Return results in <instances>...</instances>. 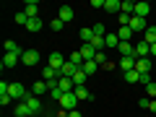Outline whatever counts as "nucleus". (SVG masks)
<instances>
[{"label":"nucleus","mask_w":156,"mask_h":117,"mask_svg":"<svg viewBox=\"0 0 156 117\" xmlns=\"http://www.w3.org/2000/svg\"><path fill=\"white\" fill-rule=\"evenodd\" d=\"M91 8H104V0H91Z\"/></svg>","instance_id":"39"},{"label":"nucleus","mask_w":156,"mask_h":117,"mask_svg":"<svg viewBox=\"0 0 156 117\" xmlns=\"http://www.w3.org/2000/svg\"><path fill=\"white\" fill-rule=\"evenodd\" d=\"M130 29H133V31H146V29H148V23H146V18L133 16V18H130Z\"/></svg>","instance_id":"13"},{"label":"nucleus","mask_w":156,"mask_h":117,"mask_svg":"<svg viewBox=\"0 0 156 117\" xmlns=\"http://www.w3.org/2000/svg\"><path fill=\"white\" fill-rule=\"evenodd\" d=\"M11 101H13V96H11V94H0V104H3V107H8Z\"/></svg>","instance_id":"36"},{"label":"nucleus","mask_w":156,"mask_h":117,"mask_svg":"<svg viewBox=\"0 0 156 117\" xmlns=\"http://www.w3.org/2000/svg\"><path fill=\"white\" fill-rule=\"evenodd\" d=\"M151 57H156V44H151Z\"/></svg>","instance_id":"43"},{"label":"nucleus","mask_w":156,"mask_h":117,"mask_svg":"<svg viewBox=\"0 0 156 117\" xmlns=\"http://www.w3.org/2000/svg\"><path fill=\"white\" fill-rule=\"evenodd\" d=\"M62 26H65V23H62L60 18H52V21H50V29H52V31H60Z\"/></svg>","instance_id":"34"},{"label":"nucleus","mask_w":156,"mask_h":117,"mask_svg":"<svg viewBox=\"0 0 156 117\" xmlns=\"http://www.w3.org/2000/svg\"><path fill=\"white\" fill-rule=\"evenodd\" d=\"M18 62H21V57H18V55H11V52L3 55V68H16Z\"/></svg>","instance_id":"15"},{"label":"nucleus","mask_w":156,"mask_h":117,"mask_svg":"<svg viewBox=\"0 0 156 117\" xmlns=\"http://www.w3.org/2000/svg\"><path fill=\"white\" fill-rule=\"evenodd\" d=\"M42 26H44V21H42V18H29V23H26V31H39Z\"/></svg>","instance_id":"26"},{"label":"nucleus","mask_w":156,"mask_h":117,"mask_svg":"<svg viewBox=\"0 0 156 117\" xmlns=\"http://www.w3.org/2000/svg\"><path fill=\"white\" fill-rule=\"evenodd\" d=\"M3 50H5V52H11V55H18V57H21L23 52H26V50H21V47H18V42H13V39H8L5 44H3Z\"/></svg>","instance_id":"11"},{"label":"nucleus","mask_w":156,"mask_h":117,"mask_svg":"<svg viewBox=\"0 0 156 117\" xmlns=\"http://www.w3.org/2000/svg\"><path fill=\"white\" fill-rule=\"evenodd\" d=\"M91 29H94V34H96V37H107V26H104V23H94Z\"/></svg>","instance_id":"33"},{"label":"nucleus","mask_w":156,"mask_h":117,"mask_svg":"<svg viewBox=\"0 0 156 117\" xmlns=\"http://www.w3.org/2000/svg\"><path fill=\"white\" fill-rule=\"evenodd\" d=\"M73 16H76V13H73V8H70V5H62L60 11H57V18H60L62 23H70V21H73Z\"/></svg>","instance_id":"8"},{"label":"nucleus","mask_w":156,"mask_h":117,"mask_svg":"<svg viewBox=\"0 0 156 117\" xmlns=\"http://www.w3.org/2000/svg\"><path fill=\"white\" fill-rule=\"evenodd\" d=\"M26 16L29 18H39V3L37 0H29L26 3Z\"/></svg>","instance_id":"19"},{"label":"nucleus","mask_w":156,"mask_h":117,"mask_svg":"<svg viewBox=\"0 0 156 117\" xmlns=\"http://www.w3.org/2000/svg\"><path fill=\"white\" fill-rule=\"evenodd\" d=\"M148 13H151V5H148V3H135V13H133V16L148 18Z\"/></svg>","instance_id":"14"},{"label":"nucleus","mask_w":156,"mask_h":117,"mask_svg":"<svg viewBox=\"0 0 156 117\" xmlns=\"http://www.w3.org/2000/svg\"><path fill=\"white\" fill-rule=\"evenodd\" d=\"M21 62H23L26 68H34V65H39V52H37V50H26V52L21 55Z\"/></svg>","instance_id":"3"},{"label":"nucleus","mask_w":156,"mask_h":117,"mask_svg":"<svg viewBox=\"0 0 156 117\" xmlns=\"http://www.w3.org/2000/svg\"><path fill=\"white\" fill-rule=\"evenodd\" d=\"M16 23H18V26H26V23H29L26 11H18V13H16Z\"/></svg>","instance_id":"32"},{"label":"nucleus","mask_w":156,"mask_h":117,"mask_svg":"<svg viewBox=\"0 0 156 117\" xmlns=\"http://www.w3.org/2000/svg\"><path fill=\"white\" fill-rule=\"evenodd\" d=\"M154 73H156V65H154Z\"/></svg>","instance_id":"44"},{"label":"nucleus","mask_w":156,"mask_h":117,"mask_svg":"<svg viewBox=\"0 0 156 117\" xmlns=\"http://www.w3.org/2000/svg\"><path fill=\"white\" fill-rule=\"evenodd\" d=\"M8 94H11L13 99H16V101H26V96L31 94V91H26V86H23V83H11Z\"/></svg>","instance_id":"1"},{"label":"nucleus","mask_w":156,"mask_h":117,"mask_svg":"<svg viewBox=\"0 0 156 117\" xmlns=\"http://www.w3.org/2000/svg\"><path fill=\"white\" fill-rule=\"evenodd\" d=\"M78 70H81V68H76V65H73V62H70V60H68V62H65V65H62V68H60V76H65V78H73V76H76V73H78Z\"/></svg>","instance_id":"16"},{"label":"nucleus","mask_w":156,"mask_h":117,"mask_svg":"<svg viewBox=\"0 0 156 117\" xmlns=\"http://www.w3.org/2000/svg\"><path fill=\"white\" fill-rule=\"evenodd\" d=\"M26 107L31 109V117H34V115H39V112L44 109V107H42V99H39V96H34V94H29V96H26Z\"/></svg>","instance_id":"4"},{"label":"nucleus","mask_w":156,"mask_h":117,"mask_svg":"<svg viewBox=\"0 0 156 117\" xmlns=\"http://www.w3.org/2000/svg\"><path fill=\"white\" fill-rule=\"evenodd\" d=\"M120 13H128V16H133V13H135V3H133V0H122Z\"/></svg>","instance_id":"28"},{"label":"nucleus","mask_w":156,"mask_h":117,"mask_svg":"<svg viewBox=\"0 0 156 117\" xmlns=\"http://www.w3.org/2000/svg\"><path fill=\"white\" fill-rule=\"evenodd\" d=\"M78 52L83 55V60H94V57H96V50H94V47H91V44H83V47H81V50H78Z\"/></svg>","instance_id":"25"},{"label":"nucleus","mask_w":156,"mask_h":117,"mask_svg":"<svg viewBox=\"0 0 156 117\" xmlns=\"http://www.w3.org/2000/svg\"><path fill=\"white\" fill-rule=\"evenodd\" d=\"M86 78H89V76H86L83 70H78L76 76H73V83H76V86H86Z\"/></svg>","instance_id":"30"},{"label":"nucleus","mask_w":156,"mask_h":117,"mask_svg":"<svg viewBox=\"0 0 156 117\" xmlns=\"http://www.w3.org/2000/svg\"><path fill=\"white\" fill-rule=\"evenodd\" d=\"M135 57H138V60H143V57H151V44H146V42H138V44H135Z\"/></svg>","instance_id":"9"},{"label":"nucleus","mask_w":156,"mask_h":117,"mask_svg":"<svg viewBox=\"0 0 156 117\" xmlns=\"http://www.w3.org/2000/svg\"><path fill=\"white\" fill-rule=\"evenodd\" d=\"M122 76H125L128 83H140V73L138 70H128V73H122Z\"/></svg>","instance_id":"29"},{"label":"nucleus","mask_w":156,"mask_h":117,"mask_svg":"<svg viewBox=\"0 0 156 117\" xmlns=\"http://www.w3.org/2000/svg\"><path fill=\"white\" fill-rule=\"evenodd\" d=\"M13 115H16V117H31V109L26 107V101H18L16 109H13Z\"/></svg>","instance_id":"20"},{"label":"nucleus","mask_w":156,"mask_h":117,"mask_svg":"<svg viewBox=\"0 0 156 117\" xmlns=\"http://www.w3.org/2000/svg\"><path fill=\"white\" fill-rule=\"evenodd\" d=\"M117 37H120V42H130L133 29H130V26H120V29H117Z\"/></svg>","instance_id":"23"},{"label":"nucleus","mask_w":156,"mask_h":117,"mask_svg":"<svg viewBox=\"0 0 156 117\" xmlns=\"http://www.w3.org/2000/svg\"><path fill=\"white\" fill-rule=\"evenodd\" d=\"M81 39H83V44H89L94 39V29H81Z\"/></svg>","instance_id":"31"},{"label":"nucleus","mask_w":156,"mask_h":117,"mask_svg":"<svg viewBox=\"0 0 156 117\" xmlns=\"http://www.w3.org/2000/svg\"><path fill=\"white\" fill-rule=\"evenodd\" d=\"M104 44H107V50H117V47H120V37H117V31H107Z\"/></svg>","instance_id":"7"},{"label":"nucleus","mask_w":156,"mask_h":117,"mask_svg":"<svg viewBox=\"0 0 156 117\" xmlns=\"http://www.w3.org/2000/svg\"><path fill=\"white\" fill-rule=\"evenodd\" d=\"M55 117H68V112H65V109H57V112H55Z\"/></svg>","instance_id":"40"},{"label":"nucleus","mask_w":156,"mask_h":117,"mask_svg":"<svg viewBox=\"0 0 156 117\" xmlns=\"http://www.w3.org/2000/svg\"><path fill=\"white\" fill-rule=\"evenodd\" d=\"M81 70H83L86 76H94V73L99 70V62H96V60H86L83 65H81Z\"/></svg>","instance_id":"18"},{"label":"nucleus","mask_w":156,"mask_h":117,"mask_svg":"<svg viewBox=\"0 0 156 117\" xmlns=\"http://www.w3.org/2000/svg\"><path fill=\"white\" fill-rule=\"evenodd\" d=\"M117 50H120V55H122V57H135V47L130 44V42H120ZM135 60H138V57H135Z\"/></svg>","instance_id":"10"},{"label":"nucleus","mask_w":156,"mask_h":117,"mask_svg":"<svg viewBox=\"0 0 156 117\" xmlns=\"http://www.w3.org/2000/svg\"><path fill=\"white\" fill-rule=\"evenodd\" d=\"M73 94H76L78 101H94V94H91L86 86H76V91H73Z\"/></svg>","instance_id":"6"},{"label":"nucleus","mask_w":156,"mask_h":117,"mask_svg":"<svg viewBox=\"0 0 156 117\" xmlns=\"http://www.w3.org/2000/svg\"><path fill=\"white\" fill-rule=\"evenodd\" d=\"M135 70H138V73H151V70H154V62H151V57L138 60V62H135Z\"/></svg>","instance_id":"12"},{"label":"nucleus","mask_w":156,"mask_h":117,"mask_svg":"<svg viewBox=\"0 0 156 117\" xmlns=\"http://www.w3.org/2000/svg\"><path fill=\"white\" fill-rule=\"evenodd\" d=\"M140 83H143V86L151 83V73H140Z\"/></svg>","instance_id":"37"},{"label":"nucleus","mask_w":156,"mask_h":117,"mask_svg":"<svg viewBox=\"0 0 156 117\" xmlns=\"http://www.w3.org/2000/svg\"><path fill=\"white\" fill-rule=\"evenodd\" d=\"M148 104H151V99H148V96H146V99H140V101H138V107H140V109H148Z\"/></svg>","instance_id":"38"},{"label":"nucleus","mask_w":156,"mask_h":117,"mask_svg":"<svg viewBox=\"0 0 156 117\" xmlns=\"http://www.w3.org/2000/svg\"><path fill=\"white\" fill-rule=\"evenodd\" d=\"M68 60H70V62H73V65H76V68H81V65H83V62H86V60H83V55H81V52H78V50H76V52H70V55H68Z\"/></svg>","instance_id":"27"},{"label":"nucleus","mask_w":156,"mask_h":117,"mask_svg":"<svg viewBox=\"0 0 156 117\" xmlns=\"http://www.w3.org/2000/svg\"><path fill=\"white\" fill-rule=\"evenodd\" d=\"M47 91H50L47 81H37V83L31 86V94H34V96H42V94H47Z\"/></svg>","instance_id":"17"},{"label":"nucleus","mask_w":156,"mask_h":117,"mask_svg":"<svg viewBox=\"0 0 156 117\" xmlns=\"http://www.w3.org/2000/svg\"><path fill=\"white\" fill-rule=\"evenodd\" d=\"M57 104H60V109H65V112H73V109L78 107V99H76V94L70 91V94H62V99L57 101Z\"/></svg>","instance_id":"2"},{"label":"nucleus","mask_w":156,"mask_h":117,"mask_svg":"<svg viewBox=\"0 0 156 117\" xmlns=\"http://www.w3.org/2000/svg\"><path fill=\"white\" fill-rule=\"evenodd\" d=\"M65 55H62V52H52V55H50V60H47V65H52V68H55V70H60V68L62 65H65Z\"/></svg>","instance_id":"5"},{"label":"nucleus","mask_w":156,"mask_h":117,"mask_svg":"<svg viewBox=\"0 0 156 117\" xmlns=\"http://www.w3.org/2000/svg\"><path fill=\"white\" fill-rule=\"evenodd\" d=\"M148 109H151V112H156V99H151V104H148Z\"/></svg>","instance_id":"42"},{"label":"nucleus","mask_w":156,"mask_h":117,"mask_svg":"<svg viewBox=\"0 0 156 117\" xmlns=\"http://www.w3.org/2000/svg\"><path fill=\"white\" fill-rule=\"evenodd\" d=\"M135 62H138L135 57H122V60H120V68H122L125 73H128V70H135Z\"/></svg>","instance_id":"24"},{"label":"nucleus","mask_w":156,"mask_h":117,"mask_svg":"<svg viewBox=\"0 0 156 117\" xmlns=\"http://www.w3.org/2000/svg\"><path fill=\"white\" fill-rule=\"evenodd\" d=\"M146 94H148V99H156V83H154V81L146 86Z\"/></svg>","instance_id":"35"},{"label":"nucleus","mask_w":156,"mask_h":117,"mask_svg":"<svg viewBox=\"0 0 156 117\" xmlns=\"http://www.w3.org/2000/svg\"><path fill=\"white\" fill-rule=\"evenodd\" d=\"M143 42L146 44H156V26H148L143 31Z\"/></svg>","instance_id":"22"},{"label":"nucleus","mask_w":156,"mask_h":117,"mask_svg":"<svg viewBox=\"0 0 156 117\" xmlns=\"http://www.w3.org/2000/svg\"><path fill=\"white\" fill-rule=\"evenodd\" d=\"M120 5H122L120 0H104V11L107 13H117L120 16Z\"/></svg>","instance_id":"21"},{"label":"nucleus","mask_w":156,"mask_h":117,"mask_svg":"<svg viewBox=\"0 0 156 117\" xmlns=\"http://www.w3.org/2000/svg\"><path fill=\"white\" fill-rule=\"evenodd\" d=\"M68 117H83V115H81V112H76V109H73V112H68Z\"/></svg>","instance_id":"41"}]
</instances>
